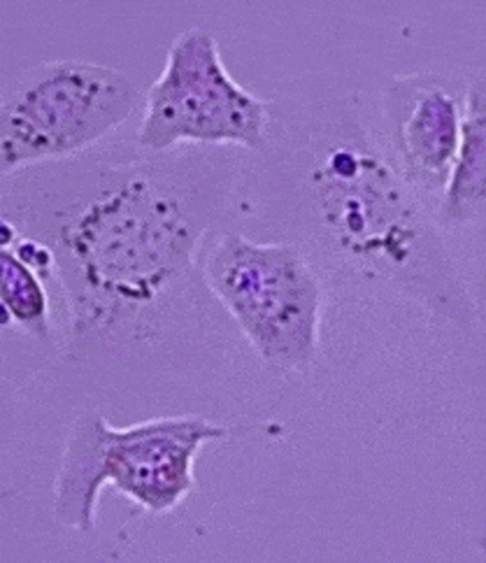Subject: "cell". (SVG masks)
<instances>
[{"label":"cell","mask_w":486,"mask_h":563,"mask_svg":"<svg viewBox=\"0 0 486 563\" xmlns=\"http://www.w3.org/2000/svg\"><path fill=\"white\" fill-rule=\"evenodd\" d=\"M12 208L21 235L52 250L67 308L66 361L108 365L191 354L226 317L202 254L244 187L235 147L47 163ZM228 319V317H226Z\"/></svg>","instance_id":"6da1fadb"},{"label":"cell","mask_w":486,"mask_h":563,"mask_svg":"<svg viewBox=\"0 0 486 563\" xmlns=\"http://www.w3.org/2000/svg\"><path fill=\"white\" fill-rule=\"evenodd\" d=\"M268 214L324 280L403 298L472 331L468 282L433 210L393 166L357 96L270 103Z\"/></svg>","instance_id":"7a4b0ae2"},{"label":"cell","mask_w":486,"mask_h":563,"mask_svg":"<svg viewBox=\"0 0 486 563\" xmlns=\"http://www.w3.org/2000/svg\"><path fill=\"white\" fill-rule=\"evenodd\" d=\"M228 435L231 428L201 415H166L117 428L98 410H84L63 443L54 519L78 533H91L105 486L150 515H168L196 489L201 449Z\"/></svg>","instance_id":"3957f363"},{"label":"cell","mask_w":486,"mask_h":563,"mask_svg":"<svg viewBox=\"0 0 486 563\" xmlns=\"http://www.w3.org/2000/svg\"><path fill=\"white\" fill-rule=\"evenodd\" d=\"M201 271L207 292L270 371L315 368L328 284L298 245L219 230Z\"/></svg>","instance_id":"277c9868"},{"label":"cell","mask_w":486,"mask_h":563,"mask_svg":"<svg viewBox=\"0 0 486 563\" xmlns=\"http://www.w3.org/2000/svg\"><path fill=\"white\" fill-rule=\"evenodd\" d=\"M140 103L133 79L100 63L61 58L24 70L0 94V179L82 157Z\"/></svg>","instance_id":"5b68a950"},{"label":"cell","mask_w":486,"mask_h":563,"mask_svg":"<svg viewBox=\"0 0 486 563\" xmlns=\"http://www.w3.org/2000/svg\"><path fill=\"white\" fill-rule=\"evenodd\" d=\"M268 128L270 100L235 82L217 37L196 26L171 42L166 66L142 98L135 142L150 154L180 145L259 154Z\"/></svg>","instance_id":"8992f818"},{"label":"cell","mask_w":486,"mask_h":563,"mask_svg":"<svg viewBox=\"0 0 486 563\" xmlns=\"http://www.w3.org/2000/svg\"><path fill=\"white\" fill-rule=\"evenodd\" d=\"M466 91L438 73L396 75L382 91L384 147L400 178L430 210L459 151Z\"/></svg>","instance_id":"52a82bcc"},{"label":"cell","mask_w":486,"mask_h":563,"mask_svg":"<svg viewBox=\"0 0 486 563\" xmlns=\"http://www.w3.org/2000/svg\"><path fill=\"white\" fill-rule=\"evenodd\" d=\"M486 210V82L484 70L466 91V112L450 179L433 210L442 233L480 226Z\"/></svg>","instance_id":"ba28073f"},{"label":"cell","mask_w":486,"mask_h":563,"mask_svg":"<svg viewBox=\"0 0 486 563\" xmlns=\"http://www.w3.org/2000/svg\"><path fill=\"white\" fill-rule=\"evenodd\" d=\"M0 302L16 326L42 343H52V308L42 277L21 263L12 250H0Z\"/></svg>","instance_id":"9c48e42d"},{"label":"cell","mask_w":486,"mask_h":563,"mask_svg":"<svg viewBox=\"0 0 486 563\" xmlns=\"http://www.w3.org/2000/svg\"><path fill=\"white\" fill-rule=\"evenodd\" d=\"M12 251L16 254L21 263H26L33 272L42 277V280H49L54 277V254L45 242H40L33 235H21L16 245L12 247Z\"/></svg>","instance_id":"30bf717a"},{"label":"cell","mask_w":486,"mask_h":563,"mask_svg":"<svg viewBox=\"0 0 486 563\" xmlns=\"http://www.w3.org/2000/svg\"><path fill=\"white\" fill-rule=\"evenodd\" d=\"M21 238L19 226L15 224V220L0 214V250H12L16 245V241Z\"/></svg>","instance_id":"8fae6325"},{"label":"cell","mask_w":486,"mask_h":563,"mask_svg":"<svg viewBox=\"0 0 486 563\" xmlns=\"http://www.w3.org/2000/svg\"><path fill=\"white\" fill-rule=\"evenodd\" d=\"M15 326V317H12L10 310L0 302V331H5V329H12Z\"/></svg>","instance_id":"7c38bea8"}]
</instances>
